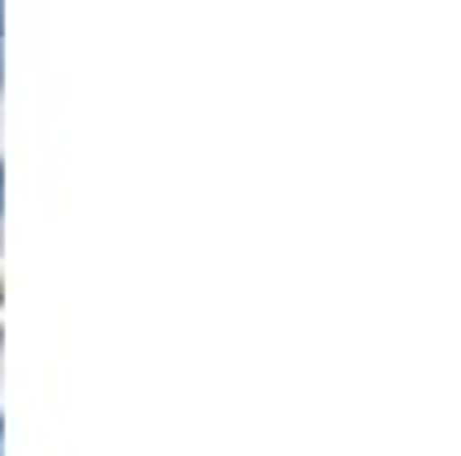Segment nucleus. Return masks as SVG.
<instances>
[{
  "label": "nucleus",
  "mask_w": 461,
  "mask_h": 456,
  "mask_svg": "<svg viewBox=\"0 0 461 456\" xmlns=\"http://www.w3.org/2000/svg\"><path fill=\"white\" fill-rule=\"evenodd\" d=\"M0 28H5V10H0Z\"/></svg>",
  "instance_id": "1"
}]
</instances>
